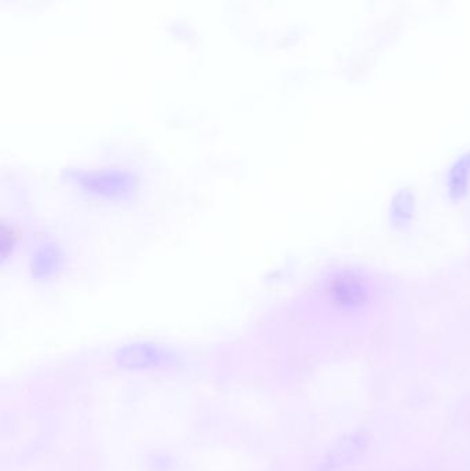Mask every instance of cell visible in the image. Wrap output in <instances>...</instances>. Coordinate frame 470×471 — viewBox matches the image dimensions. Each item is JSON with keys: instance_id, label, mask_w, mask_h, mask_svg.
<instances>
[{"instance_id": "6da1fadb", "label": "cell", "mask_w": 470, "mask_h": 471, "mask_svg": "<svg viewBox=\"0 0 470 471\" xmlns=\"http://www.w3.org/2000/svg\"><path fill=\"white\" fill-rule=\"evenodd\" d=\"M332 294L335 295V299L339 301V304L349 305V304H356L358 301L362 299L363 288L355 278L342 277V278H338V281H335Z\"/></svg>"}]
</instances>
